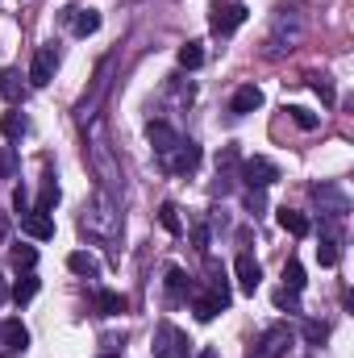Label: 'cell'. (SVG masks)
I'll list each match as a JSON object with an SVG mask.
<instances>
[{"instance_id": "6da1fadb", "label": "cell", "mask_w": 354, "mask_h": 358, "mask_svg": "<svg viewBox=\"0 0 354 358\" xmlns=\"http://www.w3.org/2000/svg\"><path fill=\"white\" fill-rule=\"evenodd\" d=\"M80 229L92 234V238H100V242H113V238L121 234V213H117V204H113V196H108L104 187L92 196V204H84Z\"/></svg>"}, {"instance_id": "7a4b0ae2", "label": "cell", "mask_w": 354, "mask_h": 358, "mask_svg": "<svg viewBox=\"0 0 354 358\" xmlns=\"http://www.w3.org/2000/svg\"><path fill=\"white\" fill-rule=\"evenodd\" d=\"M155 358H192V338L179 329V325H171V321H163L159 329H155Z\"/></svg>"}, {"instance_id": "3957f363", "label": "cell", "mask_w": 354, "mask_h": 358, "mask_svg": "<svg viewBox=\"0 0 354 358\" xmlns=\"http://www.w3.org/2000/svg\"><path fill=\"white\" fill-rule=\"evenodd\" d=\"M242 21H246V4H242V0H217V4L208 8V29L221 34V38L234 34Z\"/></svg>"}, {"instance_id": "277c9868", "label": "cell", "mask_w": 354, "mask_h": 358, "mask_svg": "<svg viewBox=\"0 0 354 358\" xmlns=\"http://www.w3.org/2000/svg\"><path fill=\"white\" fill-rule=\"evenodd\" d=\"M288 346H292V329L288 325H271L263 338L250 346V358H283Z\"/></svg>"}, {"instance_id": "5b68a950", "label": "cell", "mask_w": 354, "mask_h": 358, "mask_svg": "<svg viewBox=\"0 0 354 358\" xmlns=\"http://www.w3.org/2000/svg\"><path fill=\"white\" fill-rule=\"evenodd\" d=\"M196 167H200V146H196L192 138H187V142L179 138V146L163 159V171H171V176H192Z\"/></svg>"}, {"instance_id": "8992f818", "label": "cell", "mask_w": 354, "mask_h": 358, "mask_svg": "<svg viewBox=\"0 0 354 358\" xmlns=\"http://www.w3.org/2000/svg\"><path fill=\"white\" fill-rule=\"evenodd\" d=\"M242 179H246V187H271L275 179H279V167L271 163V159H263V155H255V159H246L242 163Z\"/></svg>"}, {"instance_id": "52a82bcc", "label": "cell", "mask_w": 354, "mask_h": 358, "mask_svg": "<svg viewBox=\"0 0 354 358\" xmlns=\"http://www.w3.org/2000/svg\"><path fill=\"white\" fill-rule=\"evenodd\" d=\"M55 67H59V50H55V42H50V46H42V50L34 55V67H29V84H34V88H46V84L55 80Z\"/></svg>"}, {"instance_id": "ba28073f", "label": "cell", "mask_w": 354, "mask_h": 358, "mask_svg": "<svg viewBox=\"0 0 354 358\" xmlns=\"http://www.w3.org/2000/svg\"><path fill=\"white\" fill-rule=\"evenodd\" d=\"M234 275H238V287H242L246 296H255V292H259V283H263V267L255 263V255H250V250H242V255L234 259Z\"/></svg>"}, {"instance_id": "9c48e42d", "label": "cell", "mask_w": 354, "mask_h": 358, "mask_svg": "<svg viewBox=\"0 0 354 358\" xmlns=\"http://www.w3.org/2000/svg\"><path fill=\"white\" fill-rule=\"evenodd\" d=\"M146 138H150V146H155L159 159H167V155L179 146V134L167 125V121H150V125H146Z\"/></svg>"}, {"instance_id": "30bf717a", "label": "cell", "mask_w": 354, "mask_h": 358, "mask_svg": "<svg viewBox=\"0 0 354 358\" xmlns=\"http://www.w3.org/2000/svg\"><path fill=\"white\" fill-rule=\"evenodd\" d=\"M88 150H92V163H96V176L104 179V192H108V187H117L121 171L113 167V159H108V146H104V142H92Z\"/></svg>"}, {"instance_id": "8fae6325", "label": "cell", "mask_w": 354, "mask_h": 358, "mask_svg": "<svg viewBox=\"0 0 354 358\" xmlns=\"http://www.w3.org/2000/svg\"><path fill=\"white\" fill-rule=\"evenodd\" d=\"M63 17L71 21L76 38H88V34L100 29V13H96V8H63Z\"/></svg>"}, {"instance_id": "7c38bea8", "label": "cell", "mask_w": 354, "mask_h": 358, "mask_svg": "<svg viewBox=\"0 0 354 358\" xmlns=\"http://www.w3.org/2000/svg\"><path fill=\"white\" fill-rule=\"evenodd\" d=\"M229 108H234L238 117H246V113H255V108H263V88H259V84H242V88L234 92V100H229Z\"/></svg>"}, {"instance_id": "4fadbf2b", "label": "cell", "mask_w": 354, "mask_h": 358, "mask_svg": "<svg viewBox=\"0 0 354 358\" xmlns=\"http://www.w3.org/2000/svg\"><path fill=\"white\" fill-rule=\"evenodd\" d=\"M313 196L330 208V217H346V208H351V200H346L338 187H330V183H317V187H313Z\"/></svg>"}, {"instance_id": "5bb4252c", "label": "cell", "mask_w": 354, "mask_h": 358, "mask_svg": "<svg viewBox=\"0 0 354 358\" xmlns=\"http://www.w3.org/2000/svg\"><path fill=\"white\" fill-rule=\"evenodd\" d=\"M21 229H25L34 242H50V238H55V221H50V213H29V217L21 221Z\"/></svg>"}, {"instance_id": "9a60e30c", "label": "cell", "mask_w": 354, "mask_h": 358, "mask_svg": "<svg viewBox=\"0 0 354 358\" xmlns=\"http://www.w3.org/2000/svg\"><path fill=\"white\" fill-rule=\"evenodd\" d=\"M0 96H4L8 104H21V100H25V80H21L17 67H4V71H0Z\"/></svg>"}, {"instance_id": "2e32d148", "label": "cell", "mask_w": 354, "mask_h": 358, "mask_svg": "<svg viewBox=\"0 0 354 358\" xmlns=\"http://www.w3.org/2000/svg\"><path fill=\"white\" fill-rule=\"evenodd\" d=\"M275 221H279V229H288L292 238H304V234H309V217H304V213H296V208H288V204L275 213Z\"/></svg>"}, {"instance_id": "e0dca14e", "label": "cell", "mask_w": 354, "mask_h": 358, "mask_svg": "<svg viewBox=\"0 0 354 358\" xmlns=\"http://www.w3.org/2000/svg\"><path fill=\"white\" fill-rule=\"evenodd\" d=\"M0 338H4V346H8V350H25V346H29V329H25L17 317L0 325Z\"/></svg>"}, {"instance_id": "ac0fdd59", "label": "cell", "mask_w": 354, "mask_h": 358, "mask_svg": "<svg viewBox=\"0 0 354 358\" xmlns=\"http://www.w3.org/2000/svg\"><path fill=\"white\" fill-rule=\"evenodd\" d=\"M167 296H171V300H187V296H192V275H183V271L179 267H167Z\"/></svg>"}, {"instance_id": "d6986e66", "label": "cell", "mask_w": 354, "mask_h": 358, "mask_svg": "<svg viewBox=\"0 0 354 358\" xmlns=\"http://www.w3.org/2000/svg\"><path fill=\"white\" fill-rule=\"evenodd\" d=\"M96 308H100V317H121V313L129 308V300H125L121 292H108V287H104V292L96 296Z\"/></svg>"}, {"instance_id": "ffe728a7", "label": "cell", "mask_w": 354, "mask_h": 358, "mask_svg": "<svg viewBox=\"0 0 354 358\" xmlns=\"http://www.w3.org/2000/svg\"><path fill=\"white\" fill-rule=\"evenodd\" d=\"M221 308H225V304H221L213 292H204V296H192V313H196V321H213Z\"/></svg>"}, {"instance_id": "44dd1931", "label": "cell", "mask_w": 354, "mask_h": 358, "mask_svg": "<svg viewBox=\"0 0 354 358\" xmlns=\"http://www.w3.org/2000/svg\"><path fill=\"white\" fill-rule=\"evenodd\" d=\"M8 296H13L17 304H29V300L38 296V275H34V271H25V275L13 283V292H8Z\"/></svg>"}, {"instance_id": "7402d4cb", "label": "cell", "mask_w": 354, "mask_h": 358, "mask_svg": "<svg viewBox=\"0 0 354 358\" xmlns=\"http://www.w3.org/2000/svg\"><path fill=\"white\" fill-rule=\"evenodd\" d=\"M0 134H4L8 142H17V138L25 134V113H17V108H8V113L0 117Z\"/></svg>"}, {"instance_id": "603a6c76", "label": "cell", "mask_w": 354, "mask_h": 358, "mask_svg": "<svg viewBox=\"0 0 354 358\" xmlns=\"http://www.w3.org/2000/svg\"><path fill=\"white\" fill-rule=\"evenodd\" d=\"M67 267L76 271V275H88V279H96V275H100V263L92 259L88 250H76V255L67 259Z\"/></svg>"}, {"instance_id": "cb8c5ba5", "label": "cell", "mask_w": 354, "mask_h": 358, "mask_svg": "<svg viewBox=\"0 0 354 358\" xmlns=\"http://www.w3.org/2000/svg\"><path fill=\"white\" fill-rule=\"evenodd\" d=\"M176 59H179V67H183V71H196V67L204 63V50H200V42H183Z\"/></svg>"}, {"instance_id": "d4e9b609", "label": "cell", "mask_w": 354, "mask_h": 358, "mask_svg": "<svg viewBox=\"0 0 354 358\" xmlns=\"http://www.w3.org/2000/svg\"><path fill=\"white\" fill-rule=\"evenodd\" d=\"M55 204H59V183H55V176H46L42 192H38V204H34V213H50Z\"/></svg>"}, {"instance_id": "484cf974", "label": "cell", "mask_w": 354, "mask_h": 358, "mask_svg": "<svg viewBox=\"0 0 354 358\" xmlns=\"http://www.w3.org/2000/svg\"><path fill=\"white\" fill-rule=\"evenodd\" d=\"M283 287L288 292H304V267L292 259V263H283Z\"/></svg>"}, {"instance_id": "4316f807", "label": "cell", "mask_w": 354, "mask_h": 358, "mask_svg": "<svg viewBox=\"0 0 354 358\" xmlns=\"http://www.w3.org/2000/svg\"><path fill=\"white\" fill-rule=\"evenodd\" d=\"M317 259H321V267H334V263H338V238H334V234H321Z\"/></svg>"}, {"instance_id": "83f0119b", "label": "cell", "mask_w": 354, "mask_h": 358, "mask_svg": "<svg viewBox=\"0 0 354 358\" xmlns=\"http://www.w3.org/2000/svg\"><path fill=\"white\" fill-rule=\"evenodd\" d=\"M13 267L17 271H34L38 267V250H34V246H17V250H13Z\"/></svg>"}, {"instance_id": "f1b7e54d", "label": "cell", "mask_w": 354, "mask_h": 358, "mask_svg": "<svg viewBox=\"0 0 354 358\" xmlns=\"http://www.w3.org/2000/svg\"><path fill=\"white\" fill-rule=\"evenodd\" d=\"M309 88L317 92L325 104H334V100H338V96H334V84H330V76H317V71H313V76H309Z\"/></svg>"}, {"instance_id": "f546056e", "label": "cell", "mask_w": 354, "mask_h": 358, "mask_svg": "<svg viewBox=\"0 0 354 358\" xmlns=\"http://www.w3.org/2000/svg\"><path fill=\"white\" fill-rule=\"evenodd\" d=\"M159 221H163V229H167V234H183V221H179L176 204H163V208H159Z\"/></svg>"}, {"instance_id": "4dcf8cb0", "label": "cell", "mask_w": 354, "mask_h": 358, "mask_svg": "<svg viewBox=\"0 0 354 358\" xmlns=\"http://www.w3.org/2000/svg\"><path fill=\"white\" fill-rule=\"evenodd\" d=\"M288 117H292L300 129H317V125H321V117H313L309 108H288Z\"/></svg>"}, {"instance_id": "1f68e13d", "label": "cell", "mask_w": 354, "mask_h": 358, "mask_svg": "<svg viewBox=\"0 0 354 358\" xmlns=\"http://www.w3.org/2000/svg\"><path fill=\"white\" fill-rule=\"evenodd\" d=\"M304 338H309V342H325V338H330V329H325V325H317V321H309V325H304Z\"/></svg>"}, {"instance_id": "d6a6232c", "label": "cell", "mask_w": 354, "mask_h": 358, "mask_svg": "<svg viewBox=\"0 0 354 358\" xmlns=\"http://www.w3.org/2000/svg\"><path fill=\"white\" fill-rule=\"evenodd\" d=\"M13 204H17V213H21V217H29V192H25V187H17V192H13Z\"/></svg>"}, {"instance_id": "836d02e7", "label": "cell", "mask_w": 354, "mask_h": 358, "mask_svg": "<svg viewBox=\"0 0 354 358\" xmlns=\"http://www.w3.org/2000/svg\"><path fill=\"white\" fill-rule=\"evenodd\" d=\"M275 304H279V308H296V292L279 287V292H275Z\"/></svg>"}, {"instance_id": "e575fe53", "label": "cell", "mask_w": 354, "mask_h": 358, "mask_svg": "<svg viewBox=\"0 0 354 358\" xmlns=\"http://www.w3.org/2000/svg\"><path fill=\"white\" fill-rule=\"evenodd\" d=\"M246 208H250L255 217L263 213V196H259V187H250V196H246Z\"/></svg>"}, {"instance_id": "d590c367", "label": "cell", "mask_w": 354, "mask_h": 358, "mask_svg": "<svg viewBox=\"0 0 354 358\" xmlns=\"http://www.w3.org/2000/svg\"><path fill=\"white\" fill-rule=\"evenodd\" d=\"M192 238H196V250L204 255V250H208V229H204V225H196V229H192Z\"/></svg>"}, {"instance_id": "8d00e7d4", "label": "cell", "mask_w": 354, "mask_h": 358, "mask_svg": "<svg viewBox=\"0 0 354 358\" xmlns=\"http://www.w3.org/2000/svg\"><path fill=\"white\" fill-rule=\"evenodd\" d=\"M4 238H8V217L0 213V246H4Z\"/></svg>"}, {"instance_id": "74e56055", "label": "cell", "mask_w": 354, "mask_h": 358, "mask_svg": "<svg viewBox=\"0 0 354 358\" xmlns=\"http://www.w3.org/2000/svg\"><path fill=\"white\" fill-rule=\"evenodd\" d=\"M4 300H8V283L0 279V304H4Z\"/></svg>"}, {"instance_id": "f35d334b", "label": "cell", "mask_w": 354, "mask_h": 358, "mask_svg": "<svg viewBox=\"0 0 354 358\" xmlns=\"http://www.w3.org/2000/svg\"><path fill=\"white\" fill-rule=\"evenodd\" d=\"M0 176H4V159H0Z\"/></svg>"}]
</instances>
